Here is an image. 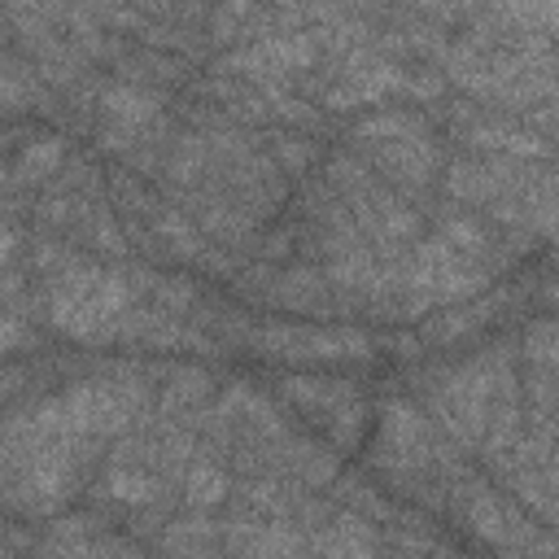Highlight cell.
<instances>
[{"instance_id": "1", "label": "cell", "mask_w": 559, "mask_h": 559, "mask_svg": "<svg viewBox=\"0 0 559 559\" xmlns=\"http://www.w3.org/2000/svg\"><path fill=\"white\" fill-rule=\"evenodd\" d=\"M96 109L114 127L144 131V127H153L162 118V92L157 87H140V83H114V87H100Z\"/></svg>"}, {"instance_id": "2", "label": "cell", "mask_w": 559, "mask_h": 559, "mask_svg": "<svg viewBox=\"0 0 559 559\" xmlns=\"http://www.w3.org/2000/svg\"><path fill=\"white\" fill-rule=\"evenodd\" d=\"M463 140L480 153H502V157H546L550 144L546 135H533L528 127H515V122H489V118H472L463 127Z\"/></svg>"}, {"instance_id": "3", "label": "cell", "mask_w": 559, "mask_h": 559, "mask_svg": "<svg viewBox=\"0 0 559 559\" xmlns=\"http://www.w3.org/2000/svg\"><path fill=\"white\" fill-rule=\"evenodd\" d=\"M266 301L288 306V310H314V306L328 301V275H319L314 266H288V271H275Z\"/></svg>"}, {"instance_id": "4", "label": "cell", "mask_w": 559, "mask_h": 559, "mask_svg": "<svg viewBox=\"0 0 559 559\" xmlns=\"http://www.w3.org/2000/svg\"><path fill=\"white\" fill-rule=\"evenodd\" d=\"M306 546L310 550H336V555H367V550H376L380 542H376V533L367 528V520H358L354 511H341V515H328L323 524H319V533H310L306 537Z\"/></svg>"}, {"instance_id": "5", "label": "cell", "mask_w": 559, "mask_h": 559, "mask_svg": "<svg viewBox=\"0 0 559 559\" xmlns=\"http://www.w3.org/2000/svg\"><path fill=\"white\" fill-rule=\"evenodd\" d=\"M105 489H109V498H118L127 507H162L166 502L162 480L153 472H140V463H114Z\"/></svg>"}, {"instance_id": "6", "label": "cell", "mask_w": 559, "mask_h": 559, "mask_svg": "<svg viewBox=\"0 0 559 559\" xmlns=\"http://www.w3.org/2000/svg\"><path fill=\"white\" fill-rule=\"evenodd\" d=\"M118 66H122V83H140V87H166V83H179L183 74H179V61L175 57H166L162 48H144V52H135V57H118Z\"/></svg>"}, {"instance_id": "7", "label": "cell", "mask_w": 559, "mask_h": 559, "mask_svg": "<svg viewBox=\"0 0 559 559\" xmlns=\"http://www.w3.org/2000/svg\"><path fill=\"white\" fill-rule=\"evenodd\" d=\"M205 397H210V376L197 367H179L170 371V384L162 393V415H192L201 411Z\"/></svg>"}, {"instance_id": "8", "label": "cell", "mask_w": 559, "mask_h": 559, "mask_svg": "<svg viewBox=\"0 0 559 559\" xmlns=\"http://www.w3.org/2000/svg\"><path fill=\"white\" fill-rule=\"evenodd\" d=\"M61 162H66V144L61 140H31L26 148H22V157H17V170H13V179L17 183H48L57 170H61Z\"/></svg>"}, {"instance_id": "9", "label": "cell", "mask_w": 559, "mask_h": 559, "mask_svg": "<svg viewBox=\"0 0 559 559\" xmlns=\"http://www.w3.org/2000/svg\"><path fill=\"white\" fill-rule=\"evenodd\" d=\"M183 498H188V507H197V511L218 507V502L227 498V472H223L218 463H210V459H197V463L188 467V476H183Z\"/></svg>"}, {"instance_id": "10", "label": "cell", "mask_w": 559, "mask_h": 559, "mask_svg": "<svg viewBox=\"0 0 559 559\" xmlns=\"http://www.w3.org/2000/svg\"><path fill=\"white\" fill-rule=\"evenodd\" d=\"M424 131V118L419 114H376V118H362L354 127V140L362 144H389V140H406V135H419Z\"/></svg>"}, {"instance_id": "11", "label": "cell", "mask_w": 559, "mask_h": 559, "mask_svg": "<svg viewBox=\"0 0 559 559\" xmlns=\"http://www.w3.org/2000/svg\"><path fill=\"white\" fill-rule=\"evenodd\" d=\"M441 240H445L454 253L480 262V253H485V245H489V231H485L480 223H472V218H441Z\"/></svg>"}, {"instance_id": "12", "label": "cell", "mask_w": 559, "mask_h": 559, "mask_svg": "<svg viewBox=\"0 0 559 559\" xmlns=\"http://www.w3.org/2000/svg\"><path fill=\"white\" fill-rule=\"evenodd\" d=\"M328 183L336 188V192H345V197H358V192H367L371 183H376V175L358 162V157H345V153H336L332 162H328Z\"/></svg>"}, {"instance_id": "13", "label": "cell", "mask_w": 559, "mask_h": 559, "mask_svg": "<svg viewBox=\"0 0 559 559\" xmlns=\"http://www.w3.org/2000/svg\"><path fill=\"white\" fill-rule=\"evenodd\" d=\"M166 550H210L214 546V528L205 520H183V524H170L166 537H162Z\"/></svg>"}, {"instance_id": "14", "label": "cell", "mask_w": 559, "mask_h": 559, "mask_svg": "<svg viewBox=\"0 0 559 559\" xmlns=\"http://www.w3.org/2000/svg\"><path fill=\"white\" fill-rule=\"evenodd\" d=\"M306 162H314V144L306 140H275V166L280 170H306Z\"/></svg>"}, {"instance_id": "15", "label": "cell", "mask_w": 559, "mask_h": 559, "mask_svg": "<svg viewBox=\"0 0 559 559\" xmlns=\"http://www.w3.org/2000/svg\"><path fill=\"white\" fill-rule=\"evenodd\" d=\"M22 341V319L17 314H0V349H13Z\"/></svg>"}, {"instance_id": "16", "label": "cell", "mask_w": 559, "mask_h": 559, "mask_svg": "<svg viewBox=\"0 0 559 559\" xmlns=\"http://www.w3.org/2000/svg\"><path fill=\"white\" fill-rule=\"evenodd\" d=\"M13 253H17V231L13 227H0V271H9Z\"/></svg>"}, {"instance_id": "17", "label": "cell", "mask_w": 559, "mask_h": 559, "mask_svg": "<svg viewBox=\"0 0 559 559\" xmlns=\"http://www.w3.org/2000/svg\"><path fill=\"white\" fill-rule=\"evenodd\" d=\"M13 380H22V376H17V371H0V402H4V397H9L13 389H17Z\"/></svg>"}, {"instance_id": "18", "label": "cell", "mask_w": 559, "mask_h": 559, "mask_svg": "<svg viewBox=\"0 0 559 559\" xmlns=\"http://www.w3.org/2000/svg\"><path fill=\"white\" fill-rule=\"evenodd\" d=\"M454 4H459V9H467V13H480L489 0H454Z\"/></svg>"}, {"instance_id": "19", "label": "cell", "mask_w": 559, "mask_h": 559, "mask_svg": "<svg viewBox=\"0 0 559 559\" xmlns=\"http://www.w3.org/2000/svg\"><path fill=\"white\" fill-rule=\"evenodd\" d=\"M4 183H9V170H4V166H0V188H4Z\"/></svg>"}, {"instance_id": "20", "label": "cell", "mask_w": 559, "mask_h": 559, "mask_svg": "<svg viewBox=\"0 0 559 559\" xmlns=\"http://www.w3.org/2000/svg\"><path fill=\"white\" fill-rule=\"evenodd\" d=\"M0 546H4V542H0Z\"/></svg>"}]
</instances>
